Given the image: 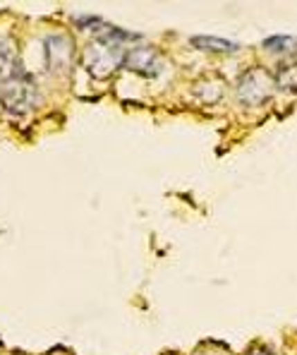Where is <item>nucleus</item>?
Wrapping results in <instances>:
<instances>
[{
    "label": "nucleus",
    "instance_id": "6",
    "mask_svg": "<svg viewBox=\"0 0 297 355\" xmlns=\"http://www.w3.org/2000/svg\"><path fill=\"white\" fill-rule=\"evenodd\" d=\"M19 72L17 62V46L10 36L0 34V82H8Z\"/></svg>",
    "mask_w": 297,
    "mask_h": 355
},
{
    "label": "nucleus",
    "instance_id": "10",
    "mask_svg": "<svg viewBox=\"0 0 297 355\" xmlns=\"http://www.w3.org/2000/svg\"><path fill=\"white\" fill-rule=\"evenodd\" d=\"M264 49L267 51H293L297 49V39L293 36H269L264 41Z\"/></svg>",
    "mask_w": 297,
    "mask_h": 355
},
{
    "label": "nucleus",
    "instance_id": "1",
    "mask_svg": "<svg viewBox=\"0 0 297 355\" xmlns=\"http://www.w3.org/2000/svg\"><path fill=\"white\" fill-rule=\"evenodd\" d=\"M125 53L127 51L120 49L118 41L108 39V36H96L84 51V67L96 80H108L116 75L118 67H123Z\"/></svg>",
    "mask_w": 297,
    "mask_h": 355
},
{
    "label": "nucleus",
    "instance_id": "2",
    "mask_svg": "<svg viewBox=\"0 0 297 355\" xmlns=\"http://www.w3.org/2000/svg\"><path fill=\"white\" fill-rule=\"evenodd\" d=\"M0 101H3L5 111L15 113V116H22V113L39 106L41 96H39V89H36V82L31 80L27 72H17L8 82H3Z\"/></svg>",
    "mask_w": 297,
    "mask_h": 355
},
{
    "label": "nucleus",
    "instance_id": "11",
    "mask_svg": "<svg viewBox=\"0 0 297 355\" xmlns=\"http://www.w3.org/2000/svg\"><path fill=\"white\" fill-rule=\"evenodd\" d=\"M249 355H273V353L267 351V348H252V351H249Z\"/></svg>",
    "mask_w": 297,
    "mask_h": 355
},
{
    "label": "nucleus",
    "instance_id": "9",
    "mask_svg": "<svg viewBox=\"0 0 297 355\" xmlns=\"http://www.w3.org/2000/svg\"><path fill=\"white\" fill-rule=\"evenodd\" d=\"M192 46L199 51H208V53H235L240 49L235 41L218 39V36H195V39H192Z\"/></svg>",
    "mask_w": 297,
    "mask_h": 355
},
{
    "label": "nucleus",
    "instance_id": "4",
    "mask_svg": "<svg viewBox=\"0 0 297 355\" xmlns=\"http://www.w3.org/2000/svg\"><path fill=\"white\" fill-rule=\"evenodd\" d=\"M75 58V44L70 36L53 34L46 39V60H48V70L53 75H67Z\"/></svg>",
    "mask_w": 297,
    "mask_h": 355
},
{
    "label": "nucleus",
    "instance_id": "5",
    "mask_svg": "<svg viewBox=\"0 0 297 355\" xmlns=\"http://www.w3.org/2000/svg\"><path fill=\"white\" fill-rule=\"evenodd\" d=\"M123 67L137 72L144 77H156L161 72V55L156 53L151 46H139V49H129L125 53Z\"/></svg>",
    "mask_w": 297,
    "mask_h": 355
},
{
    "label": "nucleus",
    "instance_id": "8",
    "mask_svg": "<svg viewBox=\"0 0 297 355\" xmlns=\"http://www.w3.org/2000/svg\"><path fill=\"white\" fill-rule=\"evenodd\" d=\"M273 80H276V87L278 89L297 94V55L280 62Z\"/></svg>",
    "mask_w": 297,
    "mask_h": 355
},
{
    "label": "nucleus",
    "instance_id": "7",
    "mask_svg": "<svg viewBox=\"0 0 297 355\" xmlns=\"http://www.w3.org/2000/svg\"><path fill=\"white\" fill-rule=\"evenodd\" d=\"M223 87H226V80H223V77L206 75V77H201V80L195 85V94L204 103H216L218 98L223 96Z\"/></svg>",
    "mask_w": 297,
    "mask_h": 355
},
{
    "label": "nucleus",
    "instance_id": "3",
    "mask_svg": "<svg viewBox=\"0 0 297 355\" xmlns=\"http://www.w3.org/2000/svg\"><path fill=\"white\" fill-rule=\"evenodd\" d=\"M276 92V80L269 70L264 67H249L247 72H242V77L237 80L235 94L237 101L247 108L264 106Z\"/></svg>",
    "mask_w": 297,
    "mask_h": 355
}]
</instances>
